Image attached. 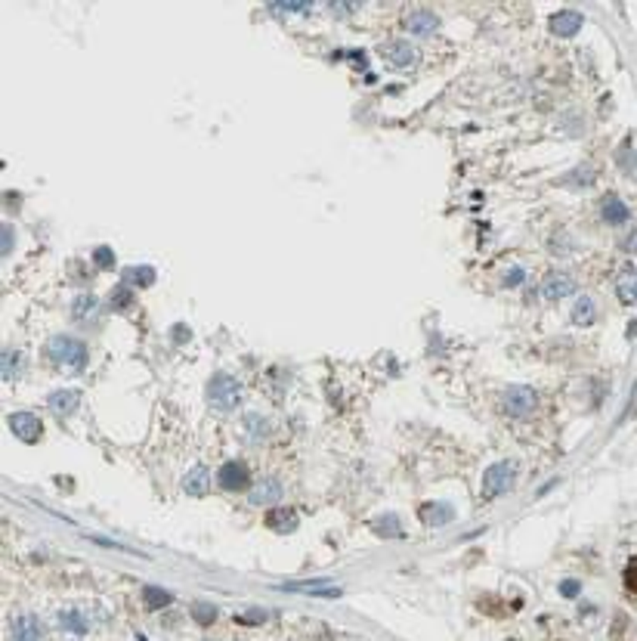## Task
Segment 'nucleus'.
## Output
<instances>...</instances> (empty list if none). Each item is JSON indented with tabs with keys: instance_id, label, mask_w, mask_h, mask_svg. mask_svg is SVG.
<instances>
[{
	"instance_id": "f257e3e1",
	"label": "nucleus",
	"mask_w": 637,
	"mask_h": 641,
	"mask_svg": "<svg viewBox=\"0 0 637 641\" xmlns=\"http://www.w3.org/2000/svg\"><path fill=\"white\" fill-rule=\"evenodd\" d=\"M47 360L59 372H71V375H78V372L87 369V347H84V341H78V338L56 335L47 344Z\"/></svg>"
},
{
	"instance_id": "f03ea898",
	"label": "nucleus",
	"mask_w": 637,
	"mask_h": 641,
	"mask_svg": "<svg viewBox=\"0 0 637 641\" xmlns=\"http://www.w3.org/2000/svg\"><path fill=\"white\" fill-rule=\"evenodd\" d=\"M208 400L220 412H232V409L241 403V385L232 375H226V372H217V375L208 381Z\"/></svg>"
},
{
	"instance_id": "7ed1b4c3",
	"label": "nucleus",
	"mask_w": 637,
	"mask_h": 641,
	"mask_svg": "<svg viewBox=\"0 0 637 641\" xmlns=\"http://www.w3.org/2000/svg\"><path fill=\"white\" fill-rule=\"evenodd\" d=\"M501 406L510 418H529L538 409V394L532 387L526 385H517V387H507L505 397H501Z\"/></svg>"
},
{
	"instance_id": "20e7f679",
	"label": "nucleus",
	"mask_w": 637,
	"mask_h": 641,
	"mask_svg": "<svg viewBox=\"0 0 637 641\" xmlns=\"http://www.w3.org/2000/svg\"><path fill=\"white\" fill-rule=\"evenodd\" d=\"M517 480V465L514 462H498V465H492L486 471V477H483V496L486 499H498L505 496L510 486H514Z\"/></svg>"
},
{
	"instance_id": "39448f33",
	"label": "nucleus",
	"mask_w": 637,
	"mask_h": 641,
	"mask_svg": "<svg viewBox=\"0 0 637 641\" xmlns=\"http://www.w3.org/2000/svg\"><path fill=\"white\" fill-rule=\"evenodd\" d=\"M572 291H576V279H572L569 273H563V270L548 273L542 279V285H538V295H542L544 301H560V298L572 295Z\"/></svg>"
},
{
	"instance_id": "423d86ee",
	"label": "nucleus",
	"mask_w": 637,
	"mask_h": 641,
	"mask_svg": "<svg viewBox=\"0 0 637 641\" xmlns=\"http://www.w3.org/2000/svg\"><path fill=\"white\" fill-rule=\"evenodd\" d=\"M248 484H251V474L245 462H226L217 471V486L226 489V493H241V489H248Z\"/></svg>"
},
{
	"instance_id": "0eeeda50",
	"label": "nucleus",
	"mask_w": 637,
	"mask_h": 641,
	"mask_svg": "<svg viewBox=\"0 0 637 641\" xmlns=\"http://www.w3.org/2000/svg\"><path fill=\"white\" fill-rule=\"evenodd\" d=\"M10 431L19 437L22 443H38L43 437V424L38 415L31 412H13L10 415Z\"/></svg>"
},
{
	"instance_id": "6e6552de",
	"label": "nucleus",
	"mask_w": 637,
	"mask_h": 641,
	"mask_svg": "<svg viewBox=\"0 0 637 641\" xmlns=\"http://www.w3.org/2000/svg\"><path fill=\"white\" fill-rule=\"evenodd\" d=\"M616 295L622 304H637V266L634 264H622L616 273Z\"/></svg>"
},
{
	"instance_id": "1a4fd4ad",
	"label": "nucleus",
	"mask_w": 637,
	"mask_h": 641,
	"mask_svg": "<svg viewBox=\"0 0 637 641\" xmlns=\"http://www.w3.org/2000/svg\"><path fill=\"white\" fill-rule=\"evenodd\" d=\"M282 493H285V486L279 484L275 477H263V480H257L254 486H251V505H275L282 499Z\"/></svg>"
},
{
	"instance_id": "9d476101",
	"label": "nucleus",
	"mask_w": 637,
	"mask_h": 641,
	"mask_svg": "<svg viewBox=\"0 0 637 641\" xmlns=\"http://www.w3.org/2000/svg\"><path fill=\"white\" fill-rule=\"evenodd\" d=\"M384 59H387L390 66H396V68H409V66H415L418 50L411 47L409 41H393V43L384 47Z\"/></svg>"
},
{
	"instance_id": "9b49d317",
	"label": "nucleus",
	"mask_w": 637,
	"mask_h": 641,
	"mask_svg": "<svg viewBox=\"0 0 637 641\" xmlns=\"http://www.w3.org/2000/svg\"><path fill=\"white\" fill-rule=\"evenodd\" d=\"M78 403H80V394L78 390H53L50 394V412L56 415V418H68V415H75V409H78Z\"/></svg>"
},
{
	"instance_id": "f8f14e48",
	"label": "nucleus",
	"mask_w": 637,
	"mask_h": 641,
	"mask_svg": "<svg viewBox=\"0 0 637 641\" xmlns=\"http://www.w3.org/2000/svg\"><path fill=\"white\" fill-rule=\"evenodd\" d=\"M581 13L576 10H563V13H554L551 16V31L557 34V38H572V34L581 31Z\"/></svg>"
},
{
	"instance_id": "ddd939ff",
	"label": "nucleus",
	"mask_w": 637,
	"mask_h": 641,
	"mask_svg": "<svg viewBox=\"0 0 637 641\" xmlns=\"http://www.w3.org/2000/svg\"><path fill=\"white\" fill-rule=\"evenodd\" d=\"M406 28L415 34V38H427V34H433L439 28V19L430 10H415V13H409Z\"/></svg>"
},
{
	"instance_id": "4468645a",
	"label": "nucleus",
	"mask_w": 637,
	"mask_h": 641,
	"mask_svg": "<svg viewBox=\"0 0 637 641\" xmlns=\"http://www.w3.org/2000/svg\"><path fill=\"white\" fill-rule=\"evenodd\" d=\"M43 635V626L38 617H31V613H22V617L13 620V638L16 641H41Z\"/></svg>"
},
{
	"instance_id": "2eb2a0df",
	"label": "nucleus",
	"mask_w": 637,
	"mask_h": 641,
	"mask_svg": "<svg viewBox=\"0 0 637 641\" xmlns=\"http://www.w3.org/2000/svg\"><path fill=\"white\" fill-rule=\"evenodd\" d=\"M600 214H604V220L609 226H622L631 220V211H628V204L618 199V195H609V199H604V204H600Z\"/></svg>"
},
{
	"instance_id": "dca6fc26",
	"label": "nucleus",
	"mask_w": 637,
	"mask_h": 641,
	"mask_svg": "<svg viewBox=\"0 0 637 641\" xmlns=\"http://www.w3.org/2000/svg\"><path fill=\"white\" fill-rule=\"evenodd\" d=\"M100 298L96 295H78L75 301H71V319H78V323H90V319L100 316Z\"/></svg>"
},
{
	"instance_id": "f3484780",
	"label": "nucleus",
	"mask_w": 637,
	"mask_h": 641,
	"mask_svg": "<svg viewBox=\"0 0 637 641\" xmlns=\"http://www.w3.org/2000/svg\"><path fill=\"white\" fill-rule=\"evenodd\" d=\"M285 592H300V595H319V598H337L340 589L331 585L328 580H316V583H288L282 585Z\"/></svg>"
},
{
	"instance_id": "a211bd4d",
	"label": "nucleus",
	"mask_w": 637,
	"mask_h": 641,
	"mask_svg": "<svg viewBox=\"0 0 637 641\" xmlns=\"http://www.w3.org/2000/svg\"><path fill=\"white\" fill-rule=\"evenodd\" d=\"M183 489L189 496H208V489H211V474H208V468L204 465H195L189 474L183 477Z\"/></svg>"
},
{
	"instance_id": "6ab92c4d",
	"label": "nucleus",
	"mask_w": 637,
	"mask_h": 641,
	"mask_svg": "<svg viewBox=\"0 0 637 641\" xmlns=\"http://www.w3.org/2000/svg\"><path fill=\"white\" fill-rule=\"evenodd\" d=\"M266 527L275 533H291V530H298V514L291 509H273V511H266Z\"/></svg>"
},
{
	"instance_id": "aec40b11",
	"label": "nucleus",
	"mask_w": 637,
	"mask_h": 641,
	"mask_svg": "<svg viewBox=\"0 0 637 641\" xmlns=\"http://www.w3.org/2000/svg\"><path fill=\"white\" fill-rule=\"evenodd\" d=\"M421 518H424V523L427 527H439V523H448L455 518V509L452 505H436V502H430V505H424V509H421Z\"/></svg>"
},
{
	"instance_id": "412c9836",
	"label": "nucleus",
	"mask_w": 637,
	"mask_h": 641,
	"mask_svg": "<svg viewBox=\"0 0 637 641\" xmlns=\"http://www.w3.org/2000/svg\"><path fill=\"white\" fill-rule=\"evenodd\" d=\"M152 282H155V270H152V266H127V270H124V285L149 288Z\"/></svg>"
},
{
	"instance_id": "4be33fe9",
	"label": "nucleus",
	"mask_w": 637,
	"mask_h": 641,
	"mask_svg": "<svg viewBox=\"0 0 637 641\" xmlns=\"http://www.w3.org/2000/svg\"><path fill=\"white\" fill-rule=\"evenodd\" d=\"M594 316H597L594 301H591L588 295H581L576 301V307H572V323H576V325H591V323H594Z\"/></svg>"
},
{
	"instance_id": "5701e85b",
	"label": "nucleus",
	"mask_w": 637,
	"mask_h": 641,
	"mask_svg": "<svg viewBox=\"0 0 637 641\" xmlns=\"http://www.w3.org/2000/svg\"><path fill=\"white\" fill-rule=\"evenodd\" d=\"M59 626L65 629V632H71V635H87V620L80 617L78 610H62L59 613Z\"/></svg>"
},
{
	"instance_id": "b1692460",
	"label": "nucleus",
	"mask_w": 637,
	"mask_h": 641,
	"mask_svg": "<svg viewBox=\"0 0 637 641\" xmlns=\"http://www.w3.org/2000/svg\"><path fill=\"white\" fill-rule=\"evenodd\" d=\"M142 601H146V608L158 610V608H167V604L174 601V595L164 592V589H158V585H149V589H142Z\"/></svg>"
},
{
	"instance_id": "393cba45",
	"label": "nucleus",
	"mask_w": 637,
	"mask_h": 641,
	"mask_svg": "<svg viewBox=\"0 0 637 641\" xmlns=\"http://www.w3.org/2000/svg\"><path fill=\"white\" fill-rule=\"evenodd\" d=\"M22 353L19 350H10V347H6L4 350V378L10 381V378H16V372H22Z\"/></svg>"
},
{
	"instance_id": "a878e982",
	"label": "nucleus",
	"mask_w": 637,
	"mask_h": 641,
	"mask_svg": "<svg viewBox=\"0 0 637 641\" xmlns=\"http://www.w3.org/2000/svg\"><path fill=\"white\" fill-rule=\"evenodd\" d=\"M192 617L199 620L201 626H208V622L217 620V608H211V604H204V601H195L192 604Z\"/></svg>"
},
{
	"instance_id": "bb28decb",
	"label": "nucleus",
	"mask_w": 637,
	"mask_h": 641,
	"mask_svg": "<svg viewBox=\"0 0 637 641\" xmlns=\"http://www.w3.org/2000/svg\"><path fill=\"white\" fill-rule=\"evenodd\" d=\"M93 266H100V270H112V266H115V254H112L109 245L93 248Z\"/></svg>"
},
{
	"instance_id": "cd10ccee",
	"label": "nucleus",
	"mask_w": 637,
	"mask_h": 641,
	"mask_svg": "<svg viewBox=\"0 0 637 641\" xmlns=\"http://www.w3.org/2000/svg\"><path fill=\"white\" fill-rule=\"evenodd\" d=\"M133 304V295H130V285H121V288L112 291V307L115 310H127Z\"/></svg>"
},
{
	"instance_id": "c85d7f7f",
	"label": "nucleus",
	"mask_w": 637,
	"mask_h": 641,
	"mask_svg": "<svg viewBox=\"0 0 637 641\" xmlns=\"http://www.w3.org/2000/svg\"><path fill=\"white\" fill-rule=\"evenodd\" d=\"M248 431L260 440V437H266V434H269V422L263 415H248Z\"/></svg>"
},
{
	"instance_id": "c756f323",
	"label": "nucleus",
	"mask_w": 637,
	"mask_h": 641,
	"mask_svg": "<svg viewBox=\"0 0 637 641\" xmlns=\"http://www.w3.org/2000/svg\"><path fill=\"white\" fill-rule=\"evenodd\" d=\"M618 165L625 167L628 177H637V155L631 152V149H622V152H618Z\"/></svg>"
},
{
	"instance_id": "7c9ffc66",
	"label": "nucleus",
	"mask_w": 637,
	"mask_h": 641,
	"mask_svg": "<svg viewBox=\"0 0 637 641\" xmlns=\"http://www.w3.org/2000/svg\"><path fill=\"white\" fill-rule=\"evenodd\" d=\"M269 10H273V13H303V16H307V13H312V6L310 4H273Z\"/></svg>"
},
{
	"instance_id": "2f4dec72",
	"label": "nucleus",
	"mask_w": 637,
	"mask_h": 641,
	"mask_svg": "<svg viewBox=\"0 0 637 641\" xmlns=\"http://www.w3.org/2000/svg\"><path fill=\"white\" fill-rule=\"evenodd\" d=\"M625 585H628V592H631V595H637V558L625 567Z\"/></svg>"
},
{
	"instance_id": "473e14b6",
	"label": "nucleus",
	"mask_w": 637,
	"mask_h": 641,
	"mask_svg": "<svg viewBox=\"0 0 637 641\" xmlns=\"http://www.w3.org/2000/svg\"><path fill=\"white\" fill-rule=\"evenodd\" d=\"M526 279V273H523V266H510V270L505 273V285L510 288V285H520Z\"/></svg>"
},
{
	"instance_id": "72a5a7b5",
	"label": "nucleus",
	"mask_w": 637,
	"mask_h": 641,
	"mask_svg": "<svg viewBox=\"0 0 637 641\" xmlns=\"http://www.w3.org/2000/svg\"><path fill=\"white\" fill-rule=\"evenodd\" d=\"M328 10L335 16H353L359 13V4H328Z\"/></svg>"
},
{
	"instance_id": "f704fd0d",
	"label": "nucleus",
	"mask_w": 637,
	"mask_h": 641,
	"mask_svg": "<svg viewBox=\"0 0 637 641\" xmlns=\"http://www.w3.org/2000/svg\"><path fill=\"white\" fill-rule=\"evenodd\" d=\"M579 171H581V174L569 177V183H572V186H585V183L594 180V171H591V167H579Z\"/></svg>"
},
{
	"instance_id": "c9c22d12",
	"label": "nucleus",
	"mask_w": 637,
	"mask_h": 641,
	"mask_svg": "<svg viewBox=\"0 0 637 641\" xmlns=\"http://www.w3.org/2000/svg\"><path fill=\"white\" fill-rule=\"evenodd\" d=\"M579 589H581V583H579V580H563V583H560V592L567 595V598H576Z\"/></svg>"
},
{
	"instance_id": "e433bc0d",
	"label": "nucleus",
	"mask_w": 637,
	"mask_h": 641,
	"mask_svg": "<svg viewBox=\"0 0 637 641\" xmlns=\"http://www.w3.org/2000/svg\"><path fill=\"white\" fill-rule=\"evenodd\" d=\"M266 613L263 610H251V613H238V622H263Z\"/></svg>"
},
{
	"instance_id": "4c0bfd02",
	"label": "nucleus",
	"mask_w": 637,
	"mask_h": 641,
	"mask_svg": "<svg viewBox=\"0 0 637 641\" xmlns=\"http://www.w3.org/2000/svg\"><path fill=\"white\" fill-rule=\"evenodd\" d=\"M10 248H13V226L6 224L4 226V254H10Z\"/></svg>"
}]
</instances>
